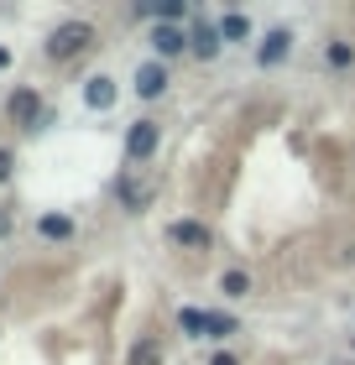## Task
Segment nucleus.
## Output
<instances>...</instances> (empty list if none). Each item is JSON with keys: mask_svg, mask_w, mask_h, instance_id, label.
I'll use <instances>...</instances> for the list:
<instances>
[{"mask_svg": "<svg viewBox=\"0 0 355 365\" xmlns=\"http://www.w3.org/2000/svg\"><path fill=\"white\" fill-rule=\"evenodd\" d=\"M94 42V26L89 21H63V26H53V37H47V58H74V53H84V47Z\"/></svg>", "mask_w": 355, "mask_h": 365, "instance_id": "1", "label": "nucleus"}, {"mask_svg": "<svg viewBox=\"0 0 355 365\" xmlns=\"http://www.w3.org/2000/svg\"><path fill=\"white\" fill-rule=\"evenodd\" d=\"M157 146H162V125L157 120H136V125H131V136H126V157L131 162H146Z\"/></svg>", "mask_w": 355, "mask_h": 365, "instance_id": "2", "label": "nucleus"}, {"mask_svg": "<svg viewBox=\"0 0 355 365\" xmlns=\"http://www.w3.org/2000/svg\"><path fill=\"white\" fill-rule=\"evenodd\" d=\"M167 240H173V245H189V251H209V225L204 220H173V225H167Z\"/></svg>", "mask_w": 355, "mask_h": 365, "instance_id": "3", "label": "nucleus"}, {"mask_svg": "<svg viewBox=\"0 0 355 365\" xmlns=\"http://www.w3.org/2000/svg\"><path fill=\"white\" fill-rule=\"evenodd\" d=\"M287 53H293V31H287V26H272V31L261 37V47H256V63H261V68H277Z\"/></svg>", "mask_w": 355, "mask_h": 365, "instance_id": "4", "label": "nucleus"}, {"mask_svg": "<svg viewBox=\"0 0 355 365\" xmlns=\"http://www.w3.org/2000/svg\"><path fill=\"white\" fill-rule=\"evenodd\" d=\"M11 120L26 125V130L42 125V99H37V89H16V94H11Z\"/></svg>", "mask_w": 355, "mask_h": 365, "instance_id": "5", "label": "nucleus"}, {"mask_svg": "<svg viewBox=\"0 0 355 365\" xmlns=\"http://www.w3.org/2000/svg\"><path fill=\"white\" fill-rule=\"evenodd\" d=\"M219 47H225V37H219V26L214 21H199L194 31H189V53H199V58H219Z\"/></svg>", "mask_w": 355, "mask_h": 365, "instance_id": "6", "label": "nucleus"}, {"mask_svg": "<svg viewBox=\"0 0 355 365\" xmlns=\"http://www.w3.org/2000/svg\"><path fill=\"white\" fill-rule=\"evenodd\" d=\"M162 89H167V68H162V63H141V68H136V94L157 99Z\"/></svg>", "mask_w": 355, "mask_h": 365, "instance_id": "7", "label": "nucleus"}, {"mask_svg": "<svg viewBox=\"0 0 355 365\" xmlns=\"http://www.w3.org/2000/svg\"><path fill=\"white\" fill-rule=\"evenodd\" d=\"M151 47H157V58H178L183 47H189V31H178V26H157V31H151Z\"/></svg>", "mask_w": 355, "mask_h": 365, "instance_id": "8", "label": "nucleus"}, {"mask_svg": "<svg viewBox=\"0 0 355 365\" xmlns=\"http://www.w3.org/2000/svg\"><path fill=\"white\" fill-rule=\"evenodd\" d=\"M251 31H256V26H251V16H241V11H225V16H219V37H225V42H251Z\"/></svg>", "mask_w": 355, "mask_h": 365, "instance_id": "9", "label": "nucleus"}, {"mask_svg": "<svg viewBox=\"0 0 355 365\" xmlns=\"http://www.w3.org/2000/svg\"><path fill=\"white\" fill-rule=\"evenodd\" d=\"M84 99H89L94 110H110V105H115V78H105V73H94L89 84H84Z\"/></svg>", "mask_w": 355, "mask_h": 365, "instance_id": "10", "label": "nucleus"}, {"mask_svg": "<svg viewBox=\"0 0 355 365\" xmlns=\"http://www.w3.org/2000/svg\"><path fill=\"white\" fill-rule=\"evenodd\" d=\"M121 204H126L131 214H141V209L151 204V188H146V182H131V178H121Z\"/></svg>", "mask_w": 355, "mask_h": 365, "instance_id": "11", "label": "nucleus"}, {"mask_svg": "<svg viewBox=\"0 0 355 365\" xmlns=\"http://www.w3.org/2000/svg\"><path fill=\"white\" fill-rule=\"evenodd\" d=\"M126 365H162V339H136V344H131V360Z\"/></svg>", "mask_w": 355, "mask_h": 365, "instance_id": "12", "label": "nucleus"}, {"mask_svg": "<svg viewBox=\"0 0 355 365\" xmlns=\"http://www.w3.org/2000/svg\"><path fill=\"white\" fill-rule=\"evenodd\" d=\"M178 324H183V334H194V339H204V334H209V313H204V308H183V313H178Z\"/></svg>", "mask_w": 355, "mask_h": 365, "instance_id": "13", "label": "nucleus"}, {"mask_svg": "<svg viewBox=\"0 0 355 365\" xmlns=\"http://www.w3.org/2000/svg\"><path fill=\"white\" fill-rule=\"evenodd\" d=\"M37 230H42L47 240H69V235H74V220H69V214H47Z\"/></svg>", "mask_w": 355, "mask_h": 365, "instance_id": "14", "label": "nucleus"}, {"mask_svg": "<svg viewBox=\"0 0 355 365\" xmlns=\"http://www.w3.org/2000/svg\"><path fill=\"white\" fill-rule=\"evenodd\" d=\"M219 292H225V297H246L251 292V277L246 272H225V277H219Z\"/></svg>", "mask_w": 355, "mask_h": 365, "instance_id": "15", "label": "nucleus"}, {"mask_svg": "<svg viewBox=\"0 0 355 365\" xmlns=\"http://www.w3.org/2000/svg\"><path fill=\"white\" fill-rule=\"evenodd\" d=\"M324 63H329V68H350V63H355V47H350V42H329Z\"/></svg>", "mask_w": 355, "mask_h": 365, "instance_id": "16", "label": "nucleus"}, {"mask_svg": "<svg viewBox=\"0 0 355 365\" xmlns=\"http://www.w3.org/2000/svg\"><path fill=\"white\" fill-rule=\"evenodd\" d=\"M235 334V319H225V313H209V339H225Z\"/></svg>", "mask_w": 355, "mask_h": 365, "instance_id": "17", "label": "nucleus"}, {"mask_svg": "<svg viewBox=\"0 0 355 365\" xmlns=\"http://www.w3.org/2000/svg\"><path fill=\"white\" fill-rule=\"evenodd\" d=\"M11 168H16V157L6 152V146H0V182H6V178H11Z\"/></svg>", "mask_w": 355, "mask_h": 365, "instance_id": "18", "label": "nucleus"}, {"mask_svg": "<svg viewBox=\"0 0 355 365\" xmlns=\"http://www.w3.org/2000/svg\"><path fill=\"white\" fill-rule=\"evenodd\" d=\"M6 235H11V214L0 209V240H6Z\"/></svg>", "mask_w": 355, "mask_h": 365, "instance_id": "19", "label": "nucleus"}, {"mask_svg": "<svg viewBox=\"0 0 355 365\" xmlns=\"http://www.w3.org/2000/svg\"><path fill=\"white\" fill-rule=\"evenodd\" d=\"M209 365H241V360H235V355H214Z\"/></svg>", "mask_w": 355, "mask_h": 365, "instance_id": "20", "label": "nucleus"}, {"mask_svg": "<svg viewBox=\"0 0 355 365\" xmlns=\"http://www.w3.org/2000/svg\"><path fill=\"white\" fill-rule=\"evenodd\" d=\"M6 63H11V53H6V47H0V68H6Z\"/></svg>", "mask_w": 355, "mask_h": 365, "instance_id": "21", "label": "nucleus"}]
</instances>
